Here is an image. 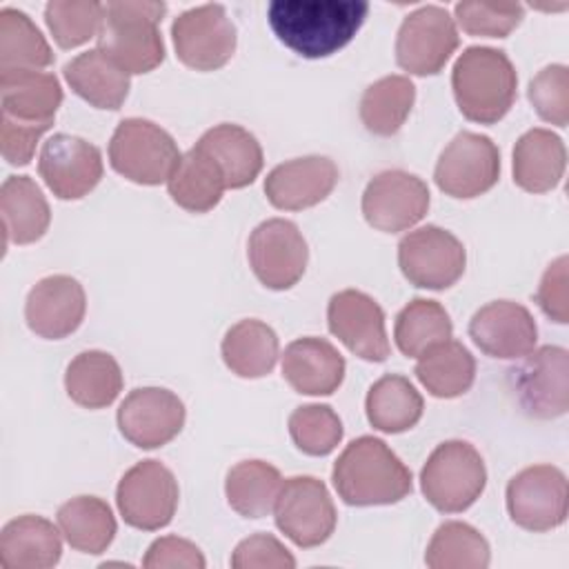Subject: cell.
Returning <instances> with one entry per match:
<instances>
[{"instance_id":"6da1fadb","label":"cell","mask_w":569,"mask_h":569,"mask_svg":"<svg viewBox=\"0 0 569 569\" xmlns=\"http://www.w3.org/2000/svg\"><path fill=\"white\" fill-rule=\"evenodd\" d=\"M367 13L362 0H273L267 7L278 40L302 58H327L349 44Z\"/></svg>"},{"instance_id":"7a4b0ae2","label":"cell","mask_w":569,"mask_h":569,"mask_svg":"<svg viewBox=\"0 0 569 569\" xmlns=\"http://www.w3.org/2000/svg\"><path fill=\"white\" fill-rule=\"evenodd\" d=\"M333 487L351 507L391 505L411 493V471L385 440L360 436L351 440L331 471Z\"/></svg>"},{"instance_id":"3957f363","label":"cell","mask_w":569,"mask_h":569,"mask_svg":"<svg viewBox=\"0 0 569 569\" xmlns=\"http://www.w3.org/2000/svg\"><path fill=\"white\" fill-rule=\"evenodd\" d=\"M451 87L460 113L480 124L507 116L516 100L518 76L502 49L467 47L451 71Z\"/></svg>"},{"instance_id":"277c9868","label":"cell","mask_w":569,"mask_h":569,"mask_svg":"<svg viewBox=\"0 0 569 569\" xmlns=\"http://www.w3.org/2000/svg\"><path fill=\"white\" fill-rule=\"evenodd\" d=\"M164 11V2H107L98 49L113 58L127 73L156 69L164 60V42L158 27Z\"/></svg>"},{"instance_id":"5b68a950","label":"cell","mask_w":569,"mask_h":569,"mask_svg":"<svg viewBox=\"0 0 569 569\" xmlns=\"http://www.w3.org/2000/svg\"><path fill=\"white\" fill-rule=\"evenodd\" d=\"M487 485V469L478 449L465 440L438 445L420 471V489L442 513L469 509Z\"/></svg>"},{"instance_id":"8992f818","label":"cell","mask_w":569,"mask_h":569,"mask_svg":"<svg viewBox=\"0 0 569 569\" xmlns=\"http://www.w3.org/2000/svg\"><path fill=\"white\" fill-rule=\"evenodd\" d=\"M180 158L171 133L147 118H124L109 140L111 167L138 184L167 182Z\"/></svg>"},{"instance_id":"52a82bcc","label":"cell","mask_w":569,"mask_h":569,"mask_svg":"<svg viewBox=\"0 0 569 569\" xmlns=\"http://www.w3.org/2000/svg\"><path fill=\"white\" fill-rule=\"evenodd\" d=\"M276 527L298 547H318L336 529V507L329 489L313 476L287 478L273 505Z\"/></svg>"},{"instance_id":"ba28073f","label":"cell","mask_w":569,"mask_h":569,"mask_svg":"<svg viewBox=\"0 0 569 569\" xmlns=\"http://www.w3.org/2000/svg\"><path fill=\"white\" fill-rule=\"evenodd\" d=\"M453 16L438 4H425L405 16L396 36V62L416 76L438 73L458 49Z\"/></svg>"},{"instance_id":"9c48e42d","label":"cell","mask_w":569,"mask_h":569,"mask_svg":"<svg viewBox=\"0 0 569 569\" xmlns=\"http://www.w3.org/2000/svg\"><path fill=\"white\" fill-rule=\"evenodd\" d=\"M178 496V480L158 460H142L127 469L116 489L122 520L142 531L167 527L176 513Z\"/></svg>"},{"instance_id":"30bf717a","label":"cell","mask_w":569,"mask_h":569,"mask_svg":"<svg viewBox=\"0 0 569 569\" xmlns=\"http://www.w3.org/2000/svg\"><path fill=\"white\" fill-rule=\"evenodd\" d=\"M398 264L411 284L440 291L465 273L467 251L451 231L427 224L398 242Z\"/></svg>"},{"instance_id":"8fae6325","label":"cell","mask_w":569,"mask_h":569,"mask_svg":"<svg viewBox=\"0 0 569 569\" xmlns=\"http://www.w3.org/2000/svg\"><path fill=\"white\" fill-rule=\"evenodd\" d=\"M176 56L196 71H213L227 64L236 51V27L218 2L191 7L171 24Z\"/></svg>"},{"instance_id":"7c38bea8","label":"cell","mask_w":569,"mask_h":569,"mask_svg":"<svg viewBox=\"0 0 569 569\" xmlns=\"http://www.w3.org/2000/svg\"><path fill=\"white\" fill-rule=\"evenodd\" d=\"M569 487L553 465H531L507 485V511L527 531H549L565 522Z\"/></svg>"},{"instance_id":"4fadbf2b","label":"cell","mask_w":569,"mask_h":569,"mask_svg":"<svg viewBox=\"0 0 569 569\" xmlns=\"http://www.w3.org/2000/svg\"><path fill=\"white\" fill-rule=\"evenodd\" d=\"M500 176V151L489 136L460 131L442 149L433 180L451 198H476L489 191Z\"/></svg>"},{"instance_id":"5bb4252c","label":"cell","mask_w":569,"mask_h":569,"mask_svg":"<svg viewBox=\"0 0 569 569\" xmlns=\"http://www.w3.org/2000/svg\"><path fill=\"white\" fill-rule=\"evenodd\" d=\"M249 264L256 278L273 289H291L305 273L309 249L300 229L284 218L260 222L249 236Z\"/></svg>"},{"instance_id":"9a60e30c","label":"cell","mask_w":569,"mask_h":569,"mask_svg":"<svg viewBox=\"0 0 569 569\" xmlns=\"http://www.w3.org/2000/svg\"><path fill=\"white\" fill-rule=\"evenodd\" d=\"M429 209V187L416 173L387 169L376 173L362 193L365 220L387 233L418 224Z\"/></svg>"},{"instance_id":"2e32d148","label":"cell","mask_w":569,"mask_h":569,"mask_svg":"<svg viewBox=\"0 0 569 569\" xmlns=\"http://www.w3.org/2000/svg\"><path fill=\"white\" fill-rule=\"evenodd\" d=\"M38 173L60 200H78L96 189L102 178V153L96 144L71 133L44 140Z\"/></svg>"},{"instance_id":"e0dca14e","label":"cell","mask_w":569,"mask_h":569,"mask_svg":"<svg viewBox=\"0 0 569 569\" xmlns=\"http://www.w3.org/2000/svg\"><path fill=\"white\" fill-rule=\"evenodd\" d=\"M329 331L356 356L369 362L389 358V338L385 331L382 307L358 289H342L327 305Z\"/></svg>"},{"instance_id":"ac0fdd59","label":"cell","mask_w":569,"mask_h":569,"mask_svg":"<svg viewBox=\"0 0 569 569\" xmlns=\"http://www.w3.org/2000/svg\"><path fill=\"white\" fill-rule=\"evenodd\" d=\"M184 425L182 400L164 387H138L118 409L120 433L140 449H156L173 440Z\"/></svg>"},{"instance_id":"d6986e66","label":"cell","mask_w":569,"mask_h":569,"mask_svg":"<svg viewBox=\"0 0 569 569\" xmlns=\"http://www.w3.org/2000/svg\"><path fill=\"white\" fill-rule=\"evenodd\" d=\"M516 393L533 418H558L569 409V356L562 347H540L518 367Z\"/></svg>"},{"instance_id":"ffe728a7","label":"cell","mask_w":569,"mask_h":569,"mask_svg":"<svg viewBox=\"0 0 569 569\" xmlns=\"http://www.w3.org/2000/svg\"><path fill=\"white\" fill-rule=\"evenodd\" d=\"M87 296L82 284L64 273L38 280L24 302L29 329L47 340H60L73 333L84 320Z\"/></svg>"},{"instance_id":"44dd1931","label":"cell","mask_w":569,"mask_h":569,"mask_svg":"<svg viewBox=\"0 0 569 569\" xmlns=\"http://www.w3.org/2000/svg\"><path fill=\"white\" fill-rule=\"evenodd\" d=\"M469 336L487 356L513 360L533 351L538 327L527 307L511 300H493L471 316Z\"/></svg>"},{"instance_id":"7402d4cb","label":"cell","mask_w":569,"mask_h":569,"mask_svg":"<svg viewBox=\"0 0 569 569\" xmlns=\"http://www.w3.org/2000/svg\"><path fill=\"white\" fill-rule=\"evenodd\" d=\"M338 176L331 158L302 156L273 167L264 178V193L276 209L300 211L322 202L333 191Z\"/></svg>"},{"instance_id":"603a6c76","label":"cell","mask_w":569,"mask_h":569,"mask_svg":"<svg viewBox=\"0 0 569 569\" xmlns=\"http://www.w3.org/2000/svg\"><path fill=\"white\" fill-rule=\"evenodd\" d=\"M345 358L325 338L307 336L287 345L282 353V376L305 396H329L345 380Z\"/></svg>"},{"instance_id":"cb8c5ba5","label":"cell","mask_w":569,"mask_h":569,"mask_svg":"<svg viewBox=\"0 0 569 569\" xmlns=\"http://www.w3.org/2000/svg\"><path fill=\"white\" fill-rule=\"evenodd\" d=\"M62 556V540L53 522L42 516H18L2 527V569H51Z\"/></svg>"},{"instance_id":"d4e9b609","label":"cell","mask_w":569,"mask_h":569,"mask_svg":"<svg viewBox=\"0 0 569 569\" xmlns=\"http://www.w3.org/2000/svg\"><path fill=\"white\" fill-rule=\"evenodd\" d=\"M196 147L220 167L227 189H242L251 184L264 164L260 142L240 124H216L200 136Z\"/></svg>"},{"instance_id":"484cf974","label":"cell","mask_w":569,"mask_h":569,"mask_svg":"<svg viewBox=\"0 0 569 569\" xmlns=\"http://www.w3.org/2000/svg\"><path fill=\"white\" fill-rule=\"evenodd\" d=\"M567 167V149L551 129L533 127L513 147V182L529 193H545L560 184Z\"/></svg>"},{"instance_id":"4316f807","label":"cell","mask_w":569,"mask_h":569,"mask_svg":"<svg viewBox=\"0 0 569 569\" xmlns=\"http://www.w3.org/2000/svg\"><path fill=\"white\" fill-rule=\"evenodd\" d=\"M62 73L69 87L98 109H120L131 87L129 73L98 47L71 58Z\"/></svg>"},{"instance_id":"83f0119b","label":"cell","mask_w":569,"mask_h":569,"mask_svg":"<svg viewBox=\"0 0 569 569\" xmlns=\"http://www.w3.org/2000/svg\"><path fill=\"white\" fill-rule=\"evenodd\" d=\"M0 213L4 247L31 244L44 236L51 222V209L42 193L29 176H9L0 187Z\"/></svg>"},{"instance_id":"f1b7e54d","label":"cell","mask_w":569,"mask_h":569,"mask_svg":"<svg viewBox=\"0 0 569 569\" xmlns=\"http://www.w3.org/2000/svg\"><path fill=\"white\" fill-rule=\"evenodd\" d=\"M2 113L24 122H53L62 102L60 80L49 71L20 69L0 73Z\"/></svg>"},{"instance_id":"f546056e","label":"cell","mask_w":569,"mask_h":569,"mask_svg":"<svg viewBox=\"0 0 569 569\" xmlns=\"http://www.w3.org/2000/svg\"><path fill=\"white\" fill-rule=\"evenodd\" d=\"M64 387L76 405L84 409H102L122 391V371L116 358L107 351H80L67 365Z\"/></svg>"},{"instance_id":"4dcf8cb0","label":"cell","mask_w":569,"mask_h":569,"mask_svg":"<svg viewBox=\"0 0 569 569\" xmlns=\"http://www.w3.org/2000/svg\"><path fill=\"white\" fill-rule=\"evenodd\" d=\"M276 331L256 318L231 325L222 338V360L240 378H262L271 373L278 360Z\"/></svg>"},{"instance_id":"1f68e13d","label":"cell","mask_w":569,"mask_h":569,"mask_svg":"<svg viewBox=\"0 0 569 569\" xmlns=\"http://www.w3.org/2000/svg\"><path fill=\"white\" fill-rule=\"evenodd\" d=\"M167 187L171 200L191 213L211 211L227 189L220 167L198 147L180 158Z\"/></svg>"},{"instance_id":"d6a6232c","label":"cell","mask_w":569,"mask_h":569,"mask_svg":"<svg viewBox=\"0 0 569 569\" xmlns=\"http://www.w3.org/2000/svg\"><path fill=\"white\" fill-rule=\"evenodd\" d=\"M416 378L436 398H458L473 385L476 360L458 340H442L418 356Z\"/></svg>"},{"instance_id":"836d02e7","label":"cell","mask_w":569,"mask_h":569,"mask_svg":"<svg viewBox=\"0 0 569 569\" xmlns=\"http://www.w3.org/2000/svg\"><path fill=\"white\" fill-rule=\"evenodd\" d=\"M365 409L373 429L382 433H402L420 420L425 402L409 378L387 373L369 387Z\"/></svg>"},{"instance_id":"e575fe53","label":"cell","mask_w":569,"mask_h":569,"mask_svg":"<svg viewBox=\"0 0 569 569\" xmlns=\"http://www.w3.org/2000/svg\"><path fill=\"white\" fill-rule=\"evenodd\" d=\"M58 527L64 540L82 553H102L116 536L111 507L96 496H78L58 509Z\"/></svg>"},{"instance_id":"d590c367","label":"cell","mask_w":569,"mask_h":569,"mask_svg":"<svg viewBox=\"0 0 569 569\" xmlns=\"http://www.w3.org/2000/svg\"><path fill=\"white\" fill-rule=\"evenodd\" d=\"M280 487V471L264 460H242L229 469L224 480L229 507L244 518H262L273 511Z\"/></svg>"},{"instance_id":"8d00e7d4","label":"cell","mask_w":569,"mask_h":569,"mask_svg":"<svg viewBox=\"0 0 569 569\" xmlns=\"http://www.w3.org/2000/svg\"><path fill=\"white\" fill-rule=\"evenodd\" d=\"M416 102V87L407 76H385L371 82L360 98V120L376 136L400 131Z\"/></svg>"},{"instance_id":"74e56055","label":"cell","mask_w":569,"mask_h":569,"mask_svg":"<svg viewBox=\"0 0 569 569\" xmlns=\"http://www.w3.org/2000/svg\"><path fill=\"white\" fill-rule=\"evenodd\" d=\"M51 62L53 51L33 20L20 9H0V73L42 69Z\"/></svg>"},{"instance_id":"f35d334b","label":"cell","mask_w":569,"mask_h":569,"mask_svg":"<svg viewBox=\"0 0 569 569\" xmlns=\"http://www.w3.org/2000/svg\"><path fill=\"white\" fill-rule=\"evenodd\" d=\"M453 325L438 300L413 298L396 318L393 338L407 358L422 356L429 347L449 340Z\"/></svg>"},{"instance_id":"ab89813d","label":"cell","mask_w":569,"mask_h":569,"mask_svg":"<svg viewBox=\"0 0 569 569\" xmlns=\"http://www.w3.org/2000/svg\"><path fill=\"white\" fill-rule=\"evenodd\" d=\"M431 569H485L489 565V542L467 522H442L431 536L425 553Z\"/></svg>"},{"instance_id":"60d3db41","label":"cell","mask_w":569,"mask_h":569,"mask_svg":"<svg viewBox=\"0 0 569 569\" xmlns=\"http://www.w3.org/2000/svg\"><path fill=\"white\" fill-rule=\"evenodd\" d=\"M47 27L62 49H73L98 38L104 4L96 0H51L44 7Z\"/></svg>"},{"instance_id":"b9f144b4","label":"cell","mask_w":569,"mask_h":569,"mask_svg":"<svg viewBox=\"0 0 569 569\" xmlns=\"http://www.w3.org/2000/svg\"><path fill=\"white\" fill-rule=\"evenodd\" d=\"M289 433L307 456H327L342 440V422L329 405H302L289 416Z\"/></svg>"},{"instance_id":"7bdbcfd3","label":"cell","mask_w":569,"mask_h":569,"mask_svg":"<svg viewBox=\"0 0 569 569\" xmlns=\"http://www.w3.org/2000/svg\"><path fill=\"white\" fill-rule=\"evenodd\" d=\"M456 22L469 36L485 38H507L525 18V7L520 2H458L453 7Z\"/></svg>"},{"instance_id":"ee69618b","label":"cell","mask_w":569,"mask_h":569,"mask_svg":"<svg viewBox=\"0 0 569 569\" xmlns=\"http://www.w3.org/2000/svg\"><path fill=\"white\" fill-rule=\"evenodd\" d=\"M536 113L556 124L567 127L569 122V69L565 64H549L540 69L529 82L527 91Z\"/></svg>"},{"instance_id":"f6af8a7d","label":"cell","mask_w":569,"mask_h":569,"mask_svg":"<svg viewBox=\"0 0 569 569\" xmlns=\"http://www.w3.org/2000/svg\"><path fill=\"white\" fill-rule=\"evenodd\" d=\"M233 569H293L296 560L289 549L271 533H253L238 542L231 556Z\"/></svg>"},{"instance_id":"bcb514c9","label":"cell","mask_w":569,"mask_h":569,"mask_svg":"<svg viewBox=\"0 0 569 569\" xmlns=\"http://www.w3.org/2000/svg\"><path fill=\"white\" fill-rule=\"evenodd\" d=\"M49 122H24L0 113V151L9 164L24 167L36 153L40 136L49 129Z\"/></svg>"},{"instance_id":"7dc6e473","label":"cell","mask_w":569,"mask_h":569,"mask_svg":"<svg viewBox=\"0 0 569 569\" xmlns=\"http://www.w3.org/2000/svg\"><path fill=\"white\" fill-rule=\"evenodd\" d=\"M202 551L184 538L178 536H162L153 540L147 549L142 567L147 569H204Z\"/></svg>"},{"instance_id":"c3c4849f","label":"cell","mask_w":569,"mask_h":569,"mask_svg":"<svg viewBox=\"0 0 569 569\" xmlns=\"http://www.w3.org/2000/svg\"><path fill=\"white\" fill-rule=\"evenodd\" d=\"M536 302L540 309L556 322L565 325L569 320V302H567V256L556 258L536 291Z\"/></svg>"}]
</instances>
